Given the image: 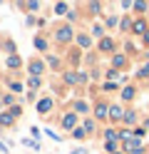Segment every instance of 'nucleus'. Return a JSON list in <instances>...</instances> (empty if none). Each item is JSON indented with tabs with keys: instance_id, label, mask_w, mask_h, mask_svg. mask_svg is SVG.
<instances>
[{
	"instance_id": "obj_1",
	"label": "nucleus",
	"mask_w": 149,
	"mask_h": 154,
	"mask_svg": "<svg viewBox=\"0 0 149 154\" xmlns=\"http://www.w3.org/2000/svg\"><path fill=\"white\" fill-rule=\"evenodd\" d=\"M37 109H40V112H42V114H45V112L50 109V100H42V102H40V104H37Z\"/></svg>"
},
{
	"instance_id": "obj_2",
	"label": "nucleus",
	"mask_w": 149,
	"mask_h": 154,
	"mask_svg": "<svg viewBox=\"0 0 149 154\" xmlns=\"http://www.w3.org/2000/svg\"><path fill=\"white\" fill-rule=\"evenodd\" d=\"M62 124H65V127H72V124H75V114H67V117L62 119Z\"/></svg>"
},
{
	"instance_id": "obj_3",
	"label": "nucleus",
	"mask_w": 149,
	"mask_h": 154,
	"mask_svg": "<svg viewBox=\"0 0 149 154\" xmlns=\"http://www.w3.org/2000/svg\"><path fill=\"white\" fill-rule=\"evenodd\" d=\"M70 37V27H62V30H60V40H67Z\"/></svg>"
},
{
	"instance_id": "obj_4",
	"label": "nucleus",
	"mask_w": 149,
	"mask_h": 154,
	"mask_svg": "<svg viewBox=\"0 0 149 154\" xmlns=\"http://www.w3.org/2000/svg\"><path fill=\"white\" fill-rule=\"evenodd\" d=\"M8 65H10V67H17L20 60H17V57H8Z\"/></svg>"
},
{
	"instance_id": "obj_5",
	"label": "nucleus",
	"mask_w": 149,
	"mask_h": 154,
	"mask_svg": "<svg viewBox=\"0 0 149 154\" xmlns=\"http://www.w3.org/2000/svg\"><path fill=\"white\" fill-rule=\"evenodd\" d=\"M33 72L40 75V72H42V65H40V62H33Z\"/></svg>"
},
{
	"instance_id": "obj_6",
	"label": "nucleus",
	"mask_w": 149,
	"mask_h": 154,
	"mask_svg": "<svg viewBox=\"0 0 149 154\" xmlns=\"http://www.w3.org/2000/svg\"><path fill=\"white\" fill-rule=\"evenodd\" d=\"M104 114H107V107H102V104H99V107H97V117H104Z\"/></svg>"
},
{
	"instance_id": "obj_7",
	"label": "nucleus",
	"mask_w": 149,
	"mask_h": 154,
	"mask_svg": "<svg viewBox=\"0 0 149 154\" xmlns=\"http://www.w3.org/2000/svg\"><path fill=\"white\" fill-rule=\"evenodd\" d=\"M0 122H3V124H10V122H13V117H10V114H3V117H0Z\"/></svg>"
},
{
	"instance_id": "obj_8",
	"label": "nucleus",
	"mask_w": 149,
	"mask_h": 154,
	"mask_svg": "<svg viewBox=\"0 0 149 154\" xmlns=\"http://www.w3.org/2000/svg\"><path fill=\"white\" fill-rule=\"evenodd\" d=\"M134 30L137 32H144V23H134Z\"/></svg>"
},
{
	"instance_id": "obj_9",
	"label": "nucleus",
	"mask_w": 149,
	"mask_h": 154,
	"mask_svg": "<svg viewBox=\"0 0 149 154\" xmlns=\"http://www.w3.org/2000/svg\"><path fill=\"white\" fill-rule=\"evenodd\" d=\"M75 154H85V152H82V149H77V152H75Z\"/></svg>"
}]
</instances>
